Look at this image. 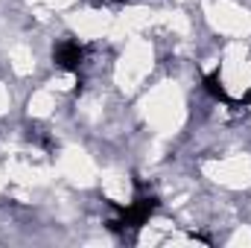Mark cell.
Returning a JSON list of instances; mask_svg holds the SVG:
<instances>
[{
    "instance_id": "cell-1",
    "label": "cell",
    "mask_w": 251,
    "mask_h": 248,
    "mask_svg": "<svg viewBox=\"0 0 251 248\" xmlns=\"http://www.w3.org/2000/svg\"><path fill=\"white\" fill-rule=\"evenodd\" d=\"M53 56H56V64H59L62 70H79V64L85 59V50H82L79 41H62Z\"/></svg>"
},
{
    "instance_id": "cell-2",
    "label": "cell",
    "mask_w": 251,
    "mask_h": 248,
    "mask_svg": "<svg viewBox=\"0 0 251 248\" xmlns=\"http://www.w3.org/2000/svg\"><path fill=\"white\" fill-rule=\"evenodd\" d=\"M204 88H207V94H213L216 99H228V94H225V88L219 85V76H216V73L204 79Z\"/></svg>"
}]
</instances>
